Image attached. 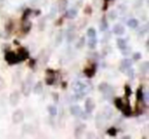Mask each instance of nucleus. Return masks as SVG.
<instances>
[{
  "mask_svg": "<svg viewBox=\"0 0 149 139\" xmlns=\"http://www.w3.org/2000/svg\"><path fill=\"white\" fill-rule=\"evenodd\" d=\"M32 86H33V78H32V75H30L27 78V80L23 83V86H22V92H23L24 95H30V93L32 91Z\"/></svg>",
  "mask_w": 149,
  "mask_h": 139,
  "instance_id": "1",
  "label": "nucleus"
},
{
  "mask_svg": "<svg viewBox=\"0 0 149 139\" xmlns=\"http://www.w3.org/2000/svg\"><path fill=\"white\" fill-rule=\"evenodd\" d=\"M4 58L8 64H17V62H19V59H17V53H15L13 51H10V50L6 51V53H5V55H4Z\"/></svg>",
  "mask_w": 149,
  "mask_h": 139,
  "instance_id": "2",
  "label": "nucleus"
},
{
  "mask_svg": "<svg viewBox=\"0 0 149 139\" xmlns=\"http://www.w3.org/2000/svg\"><path fill=\"white\" fill-rule=\"evenodd\" d=\"M98 90H99V91H101L102 93H104V95H105V96H107V95L111 96L112 94H113V88L110 87L107 83L99 84V86H98Z\"/></svg>",
  "mask_w": 149,
  "mask_h": 139,
  "instance_id": "3",
  "label": "nucleus"
},
{
  "mask_svg": "<svg viewBox=\"0 0 149 139\" xmlns=\"http://www.w3.org/2000/svg\"><path fill=\"white\" fill-rule=\"evenodd\" d=\"M11 119H13V122L15 123V124H19V123L23 122L24 119H25V115H24V112L22 110H17L13 114V117H11Z\"/></svg>",
  "mask_w": 149,
  "mask_h": 139,
  "instance_id": "4",
  "label": "nucleus"
},
{
  "mask_svg": "<svg viewBox=\"0 0 149 139\" xmlns=\"http://www.w3.org/2000/svg\"><path fill=\"white\" fill-rule=\"evenodd\" d=\"M19 91H13V93H10L9 95V103H10L11 106H17L19 104Z\"/></svg>",
  "mask_w": 149,
  "mask_h": 139,
  "instance_id": "5",
  "label": "nucleus"
},
{
  "mask_svg": "<svg viewBox=\"0 0 149 139\" xmlns=\"http://www.w3.org/2000/svg\"><path fill=\"white\" fill-rule=\"evenodd\" d=\"M17 59H19V61H24V60H26L28 57H29V51H28L26 48L22 47L19 49V51H17Z\"/></svg>",
  "mask_w": 149,
  "mask_h": 139,
  "instance_id": "6",
  "label": "nucleus"
},
{
  "mask_svg": "<svg viewBox=\"0 0 149 139\" xmlns=\"http://www.w3.org/2000/svg\"><path fill=\"white\" fill-rule=\"evenodd\" d=\"M47 76H46V79H45V82L47 85H53L54 84V81H55V77H54V72L52 71L51 68H48L47 72H46Z\"/></svg>",
  "mask_w": 149,
  "mask_h": 139,
  "instance_id": "7",
  "label": "nucleus"
},
{
  "mask_svg": "<svg viewBox=\"0 0 149 139\" xmlns=\"http://www.w3.org/2000/svg\"><path fill=\"white\" fill-rule=\"evenodd\" d=\"M95 108V102L92 99L91 97H88L87 99L85 100V110L87 112H92Z\"/></svg>",
  "mask_w": 149,
  "mask_h": 139,
  "instance_id": "8",
  "label": "nucleus"
},
{
  "mask_svg": "<svg viewBox=\"0 0 149 139\" xmlns=\"http://www.w3.org/2000/svg\"><path fill=\"white\" fill-rule=\"evenodd\" d=\"M70 112L74 117H80L82 115V112H83V110H82V108H81V106H80V105L74 104V105L70 106Z\"/></svg>",
  "mask_w": 149,
  "mask_h": 139,
  "instance_id": "9",
  "label": "nucleus"
},
{
  "mask_svg": "<svg viewBox=\"0 0 149 139\" xmlns=\"http://www.w3.org/2000/svg\"><path fill=\"white\" fill-rule=\"evenodd\" d=\"M113 34H116V36H122L125 34V27L120 24H116L113 26V29H112Z\"/></svg>",
  "mask_w": 149,
  "mask_h": 139,
  "instance_id": "10",
  "label": "nucleus"
},
{
  "mask_svg": "<svg viewBox=\"0 0 149 139\" xmlns=\"http://www.w3.org/2000/svg\"><path fill=\"white\" fill-rule=\"evenodd\" d=\"M132 66V59H129V58H125L120 62V72H125L127 68H131Z\"/></svg>",
  "mask_w": 149,
  "mask_h": 139,
  "instance_id": "11",
  "label": "nucleus"
},
{
  "mask_svg": "<svg viewBox=\"0 0 149 139\" xmlns=\"http://www.w3.org/2000/svg\"><path fill=\"white\" fill-rule=\"evenodd\" d=\"M76 39V32H74V29H68V31H66V41L68 42V43H70V42H72L74 40Z\"/></svg>",
  "mask_w": 149,
  "mask_h": 139,
  "instance_id": "12",
  "label": "nucleus"
},
{
  "mask_svg": "<svg viewBox=\"0 0 149 139\" xmlns=\"http://www.w3.org/2000/svg\"><path fill=\"white\" fill-rule=\"evenodd\" d=\"M105 120L106 119L104 118L103 115L98 114L96 116V126H97V128H102V126L105 124Z\"/></svg>",
  "mask_w": 149,
  "mask_h": 139,
  "instance_id": "13",
  "label": "nucleus"
},
{
  "mask_svg": "<svg viewBox=\"0 0 149 139\" xmlns=\"http://www.w3.org/2000/svg\"><path fill=\"white\" fill-rule=\"evenodd\" d=\"M120 110L123 112V114H124L125 117H130V116H132V114H133V110L129 103L124 104V106H123V108Z\"/></svg>",
  "mask_w": 149,
  "mask_h": 139,
  "instance_id": "14",
  "label": "nucleus"
},
{
  "mask_svg": "<svg viewBox=\"0 0 149 139\" xmlns=\"http://www.w3.org/2000/svg\"><path fill=\"white\" fill-rule=\"evenodd\" d=\"M86 129V125L85 124H81L79 125L78 127H76V129H74V137H80L82 134L84 133V131H85Z\"/></svg>",
  "mask_w": 149,
  "mask_h": 139,
  "instance_id": "15",
  "label": "nucleus"
},
{
  "mask_svg": "<svg viewBox=\"0 0 149 139\" xmlns=\"http://www.w3.org/2000/svg\"><path fill=\"white\" fill-rule=\"evenodd\" d=\"M96 73V68L95 66H90V68H87L84 70V74H85L86 77L88 78H92Z\"/></svg>",
  "mask_w": 149,
  "mask_h": 139,
  "instance_id": "16",
  "label": "nucleus"
},
{
  "mask_svg": "<svg viewBox=\"0 0 149 139\" xmlns=\"http://www.w3.org/2000/svg\"><path fill=\"white\" fill-rule=\"evenodd\" d=\"M32 89H33V92L35 94H41L42 91H43V83H42L41 81L37 82V83L35 84V86H34Z\"/></svg>",
  "mask_w": 149,
  "mask_h": 139,
  "instance_id": "17",
  "label": "nucleus"
},
{
  "mask_svg": "<svg viewBox=\"0 0 149 139\" xmlns=\"http://www.w3.org/2000/svg\"><path fill=\"white\" fill-rule=\"evenodd\" d=\"M32 28V23L29 21V20H26V21H24V24H23V32L25 34H28L30 32V30H31Z\"/></svg>",
  "mask_w": 149,
  "mask_h": 139,
  "instance_id": "18",
  "label": "nucleus"
},
{
  "mask_svg": "<svg viewBox=\"0 0 149 139\" xmlns=\"http://www.w3.org/2000/svg\"><path fill=\"white\" fill-rule=\"evenodd\" d=\"M77 15H78V13H77V10L76 9H74V8H72V9H68V10H66L65 11V17H68V19H74V17H77Z\"/></svg>",
  "mask_w": 149,
  "mask_h": 139,
  "instance_id": "19",
  "label": "nucleus"
},
{
  "mask_svg": "<svg viewBox=\"0 0 149 139\" xmlns=\"http://www.w3.org/2000/svg\"><path fill=\"white\" fill-rule=\"evenodd\" d=\"M99 28H100V31H102V32L106 31V30L108 29V23H107V21H106V17H102L101 22H100Z\"/></svg>",
  "mask_w": 149,
  "mask_h": 139,
  "instance_id": "20",
  "label": "nucleus"
},
{
  "mask_svg": "<svg viewBox=\"0 0 149 139\" xmlns=\"http://www.w3.org/2000/svg\"><path fill=\"white\" fill-rule=\"evenodd\" d=\"M116 44H118V47L120 48V50H124L125 48L128 47V46H127V41L125 39H123V38H118V39L116 40Z\"/></svg>",
  "mask_w": 149,
  "mask_h": 139,
  "instance_id": "21",
  "label": "nucleus"
},
{
  "mask_svg": "<svg viewBox=\"0 0 149 139\" xmlns=\"http://www.w3.org/2000/svg\"><path fill=\"white\" fill-rule=\"evenodd\" d=\"M149 70V62L148 61H144L141 64L140 66V72L142 74H147Z\"/></svg>",
  "mask_w": 149,
  "mask_h": 139,
  "instance_id": "22",
  "label": "nucleus"
},
{
  "mask_svg": "<svg viewBox=\"0 0 149 139\" xmlns=\"http://www.w3.org/2000/svg\"><path fill=\"white\" fill-rule=\"evenodd\" d=\"M136 97L138 101H144V93H143V90L142 88H138L136 92Z\"/></svg>",
  "mask_w": 149,
  "mask_h": 139,
  "instance_id": "23",
  "label": "nucleus"
},
{
  "mask_svg": "<svg viewBox=\"0 0 149 139\" xmlns=\"http://www.w3.org/2000/svg\"><path fill=\"white\" fill-rule=\"evenodd\" d=\"M66 6H68V0H59V3H58V10L64 11Z\"/></svg>",
  "mask_w": 149,
  "mask_h": 139,
  "instance_id": "24",
  "label": "nucleus"
},
{
  "mask_svg": "<svg viewBox=\"0 0 149 139\" xmlns=\"http://www.w3.org/2000/svg\"><path fill=\"white\" fill-rule=\"evenodd\" d=\"M114 105H116V108H118V110H122L123 106H124V102H123V99L120 97H116V99H114Z\"/></svg>",
  "mask_w": 149,
  "mask_h": 139,
  "instance_id": "25",
  "label": "nucleus"
},
{
  "mask_svg": "<svg viewBox=\"0 0 149 139\" xmlns=\"http://www.w3.org/2000/svg\"><path fill=\"white\" fill-rule=\"evenodd\" d=\"M103 116H104V118H105L106 120H108V119L111 118V117H112V110H111V108H108V106H106V108H104Z\"/></svg>",
  "mask_w": 149,
  "mask_h": 139,
  "instance_id": "26",
  "label": "nucleus"
},
{
  "mask_svg": "<svg viewBox=\"0 0 149 139\" xmlns=\"http://www.w3.org/2000/svg\"><path fill=\"white\" fill-rule=\"evenodd\" d=\"M138 20L136 19H131L128 21V26L131 28V29H136L138 27Z\"/></svg>",
  "mask_w": 149,
  "mask_h": 139,
  "instance_id": "27",
  "label": "nucleus"
},
{
  "mask_svg": "<svg viewBox=\"0 0 149 139\" xmlns=\"http://www.w3.org/2000/svg\"><path fill=\"white\" fill-rule=\"evenodd\" d=\"M48 114L50 115V117H54L57 115V108L55 105H49L48 106Z\"/></svg>",
  "mask_w": 149,
  "mask_h": 139,
  "instance_id": "28",
  "label": "nucleus"
},
{
  "mask_svg": "<svg viewBox=\"0 0 149 139\" xmlns=\"http://www.w3.org/2000/svg\"><path fill=\"white\" fill-rule=\"evenodd\" d=\"M97 45V40H96V37L95 38H90L89 41H88V47L91 48V49H94Z\"/></svg>",
  "mask_w": 149,
  "mask_h": 139,
  "instance_id": "29",
  "label": "nucleus"
},
{
  "mask_svg": "<svg viewBox=\"0 0 149 139\" xmlns=\"http://www.w3.org/2000/svg\"><path fill=\"white\" fill-rule=\"evenodd\" d=\"M85 42H86L85 37H81L79 41H78L77 45H76V48H77V49H81V48H83L84 45H85Z\"/></svg>",
  "mask_w": 149,
  "mask_h": 139,
  "instance_id": "30",
  "label": "nucleus"
},
{
  "mask_svg": "<svg viewBox=\"0 0 149 139\" xmlns=\"http://www.w3.org/2000/svg\"><path fill=\"white\" fill-rule=\"evenodd\" d=\"M116 133H118V130H116V127H110V128L107 129V134L111 137L116 136Z\"/></svg>",
  "mask_w": 149,
  "mask_h": 139,
  "instance_id": "31",
  "label": "nucleus"
},
{
  "mask_svg": "<svg viewBox=\"0 0 149 139\" xmlns=\"http://www.w3.org/2000/svg\"><path fill=\"white\" fill-rule=\"evenodd\" d=\"M87 36L89 38H95L96 37V31L94 28H90L87 31Z\"/></svg>",
  "mask_w": 149,
  "mask_h": 139,
  "instance_id": "32",
  "label": "nucleus"
},
{
  "mask_svg": "<svg viewBox=\"0 0 149 139\" xmlns=\"http://www.w3.org/2000/svg\"><path fill=\"white\" fill-rule=\"evenodd\" d=\"M147 32H148V25H144L142 28H141V30L139 31V36H144L145 34H147Z\"/></svg>",
  "mask_w": 149,
  "mask_h": 139,
  "instance_id": "33",
  "label": "nucleus"
},
{
  "mask_svg": "<svg viewBox=\"0 0 149 139\" xmlns=\"http://www.w3.org/2000/svg\"><path fill=\"white\" fill-rule=\"evenodd\" d=\"M61 41H62V32L60 31V32H58V34H57V36H56V40H55V45L56 46H58L60 43H61Z\"/></svg>",
  "mask_w": 149,
  "mask_h": 139,
  "instance_id": "34",
  "label": "nucleus"
},
{
  "mask_svg": "<svg viewBox=\"0 0 149 139\" xmlns=\"http://www.w3.org/2000/svg\"><path fill=\"white\" fill-rule=\"evenodd\" d=\"M126 72H127V74H128V76H129V78H130V79H134V76H135L134 68H127V70H126Z\"/></svg>",
  "mask_w": 149,
  "mask_h": 139,
  "instance_id": "35",
  "label": "nucleus"
},
{
  "mask_svg": "<svg viewBox=\"0 0 149 139\" xmlns=\"http://www.w3.org/2000/svg\"><path fill=\"white\" fill-rule=\"evenodd\" d=\"M116 15H118V13H116V10H111L108 13V17H109L110 20H112V21L116 19Z\"/></svg>",
  "mask_w": 149,
  "mask_h": 139,
  "instance_id": "36",
  "label": "nucleus"
},
{
  "mask_svg": "<svg viewBox=\"0 0 149 139\" xmlns=\"http://www.w3.org/2000/svg\"><path fill=\"white\" fill-rule=\"evenodd\" d=\"M125 92H126L127 97H130V96L132 95V90H131V88H130V86H129V85L125 86Z\"/></svg>",
  "mask_w": 149,
  "mask_h": 139,
  "instance_id": "37",
  "label": "nucleus"
},
{
  "mask_svg": "<svg viewBox=\"0 0 149 139\" xmlns=\"http://www.w3.org/2000/svg\"><path fill=\"white\" fill-rule=\"evenodd\" d=\"M31 13H32V10L30 8H27L25 10V13H24V15H23V21H25L26 20V17H27V20H28V17H29L30 15H31Z\"/></svg>",
  "mask_w": 149,
  "mask_h": 139,
  "instance_id": "38",
  "label": "nucleus"
},
{
  "mask_svg": "<svg viewBox=\"0 0 149 139\" xmlns=\"http://www.w3.org/2000/svg\"><path fill=\"white\" fill-rule=\"evenodd\" d=\"M141 57H142V55H141L140 52H135V53H133V59L134 60H139V59H141Z\"/></svg>",
  "mask_w": 149,
  "mask_h": 139,
  "instance_id": "39",
  "label": "nucleus"
},
{
  "mask_svg": "<svg viewBox=\"0 0 149 139\" xmlns=\"http://www.w3.org/2000/svg\"><path fill=\"white\" fill-rule=\"evenodd\" d=\"M55 15H56V9H55V7H52L51 10H50L49 17H51V19H54V17H55Z\"/></svg>",
  "mask_w": 149,
  "mask_h": 139,
  "instance_id": "40",
  "label": "nucleus"
},
{
  "mask_svg": "<svg viewBox=\"0 0 149 139\" xmlns=\"http://www.w3.org/2000/svg\"><path fill=\"white\" fill-rule=\"evenodd\" d=\"M142 4H143V0H136L134 7H135V8H138V7L142 6Z\"/></svg>",
  "mask_w": 149,
  "mask_h": 139,
  "instance_id": "41",
  "label": "nucleus"
},
{
  "mask_svg": "<svg viewBox=\"0 0 149 139\" xmlns=\"http://www.w3.org/2000/svg\"><path fill=\"white\" fill-rule=\"evenodd\" d=\"M4 87H5V81L0 77V91H1Z\"/></svg>",
  "mask_w": 149,
  "mask_h": 139,
  "instance_id": "42",
  "label": "nucleus"
},
{
  "mask_svg": "<svg viewBox=\"0 0 149 139\" xmlns=\"http://www.w3.org/2000/svg\"><path fill=\"white\" fill-rule=\"evenodd\" d=\"M52 97H53V100L55 103H58L59 99H58V94L57 93H52Z\"/></svg>",
  "mask_w": 149,
  "mask_h": 139,
  "instance_id": "43",
  "label": "nucleus"
},
{
  "mask_svg": "<svg viewBox=\"0 0 149 139\" xmlns=\"http://www.w3.org/2000/svg\"><path fill=\"white\" fill-rule=\"evenodd\" d=\"M86 11H87L86 13H88V15H89V13H92L91 7H90V6H87V7H86Z\"/></svg>",
  "mask_w": 149,
  "mask_h": 139,
  "instance_id": "44",
  "label": "nucleus"
},
{
  "mask_svg": "<svg viewBox=\"0 0 149 139\" xmlns=\"http://www.w3.org/2000/svg\"><path fill=\"white\" fill-rule=\"evenodd\" d=\"M122 138H123V139H130V138H131V136H123Z\"/></svg>",
  "mask_w": 149,
  "mask_h": 139,
  "instance_id": "45",
  "label": "nucleus"
},
{
  "mask_svg": "<svg viewBox=\"0 0 149 139\" xmlns=\"http://www.w3.org/2000/svg\"><path fill=\"white\" fill-rule=\"evenodd\" d=\"M107 1H109V0H105V2H107Z\"/></svg>",
  "mask_w": 149,
  "mask_h": 139,
  "instance_id": "46",
  "label": "nucleus"
}]
</instances>
